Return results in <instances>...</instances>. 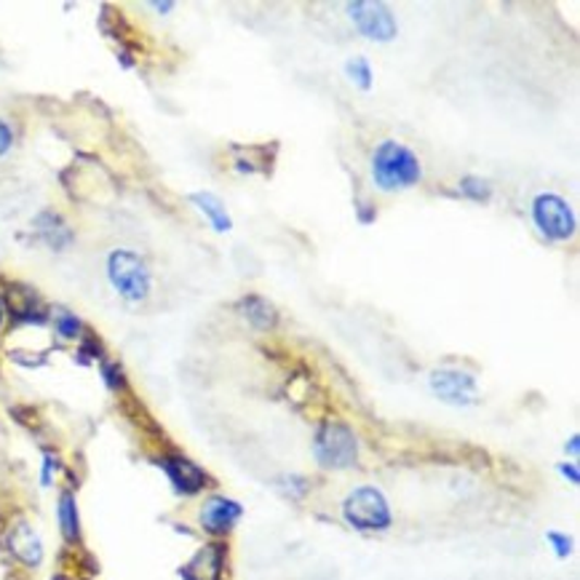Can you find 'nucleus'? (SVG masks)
Segmentation results:
<instances>
[{"label":"nucleus","mask_w":580,"mask_h":580,"mask_svg":"<svg viewBox=\"0 0 580 580\" xmlns=\"http://www.w3.org/2000/svg\"><path fill=\"white\" fill-rule=\"evenodd\" d=\"M423 180L420 158L398 139H383L372 153V183L383 193H402Z\"/></svg>","instance_id":"1"},{"label":"nucleus","mask_w":580,"mask_h":580,"mask_svg":"<svg viewBox=\"0 0 580 580\" xmlns=\"http://www.w3.org/2000/svg\"><path fill=\"white\" fill-rule=\"evenodd\" d=\"M359 436L343 420H324L316 428L313 458L324 471H350L359 466Z\"/></svg>","instance_id":"2"},{"label":"nucleus","mask_w":580,"mask_h":580,"mask_svg":"<svg viewBox=\"0 0 580 580\" xmlns=\"http://www.w3.org/2000/svg\"><path fill=\"white\" fill-rule=\"evenodd\" d=\"M108 281L126 303H145L153 292V271L134 249H113L108 255Z\"/></svg>","instance_id":"3"},{"label":"nucleus","mask_w":580,"mask_h":580,"mask_svg":"<svg viewBox=\"0 0 580 580\" xmlns=\"http://www.w3.org/2000/svg\"><path fill=\"white\" fill-rule=\"evenodd\" d=\"M340 514H343L345 525L356 532H385L394 525L388 497L374 484H361V488L350 490Z\"/></svg>","instance_id":"4"},{"label":"nucleus","mask_w":580,"mask_h":580,"mask_svg":"<svg viewBox=\"0 0 580 580\" xmlns=\"http://www.w3.org/2000/svg\"><path fill=\"white\" fill-rule=\"evenodd\" d=\"M532 222L548 242H570L578 231L576 212L556 193H541L532 201Z\"/></svg>","instance_id":"5"},{"label":"nucleus","mask_w":580,"mask_h":580,"mask_svg":"<svg viewBox=\"0 0 580 580\" xmlns=\"http://www.w3.org/2000/svg\"><path fill=\"white\" fill-rule=\"evenodd\" d=\"M348 16L365 38L378 40V44H388L398 35L396 16L385 3H372V0H356L348 3Z\"/></svg>","instance_id":"6"},{"label":"nucleus","mask_w":580,"mask_h":580,"mask_svg":"<svg viewBox=\"0 0 580 580\" xmlns=\"http://www.w3.org/2000/svg\"><path fill=\"white\" fill-rule=\"evenodd\" d=\"M3 546L22 567L35 570V567H40V562H44V541H40L33 521L25 517H14L5 525Z\"/></svg>","instance_id":"7"},{"label":"nucleus","mask_w":580,"mask_h":580,"mask_svg":"<svg viewBox=\"0 0 580 580\" xmlns=\"http://www.w3.org/2000/svg\"><path fill=\"white\" fill-rule=\"evenodd\" d=\"M433 396L442 398L444 404L453 407H471L477 402V378L460 369H436L428 378Z\"/></svg>","instance_id":"8"},{"label":"nucleus","mask_w":580,"mask_h":580,"mask_svg":"<svg viewBox=\"0 0 580 580\" xmlns=\"http://www.w3.org/2000/svg\"><path fill=\"white\" fill-rule=\"evenodd\" d=\"M244 517V506L233 497L212 495L203 501L201 511H198V525L203 532L214 538H225L236 530V525Z\"/></svg>","instance_id":"9"},{"label":"nucleus","mask_w":580,"mask_h":580,"mask_svg":"<svg viewBox=\"0 0 580 580\" xmlns=\"http://www.w3.org/2000/svg\"><path fill=\"white\" fill-rule=\"evenodd\" d=\"M158 466L166 473L177 495L190 497L209 488V473L185 455H163V458H158Z\"/></svg>","instance_id":"10"},{"label":"nucleus","mask_w":580,"mask_h":580,"mask_svg":"<svg viewBox=\"0 0 580 580\" xmlns=\"http://www.w3.org/2000/svg\"><path fill=\"white\" fill-rule=\"evenodd\" d=\"M222 562H225V548L222 546H207L193 556L190 565L185 567L183 576L187 580H220L222 578Z\"/></svg>","instance_id":"11"},{"label":"nucleus","mask_w":580,"mask_h":580,"mask_svg":"<svg viewBox=\"0 0 580 580\" xmlns=\"http://www.w3.org/2000/svg\"><path fill=\"white\" fill-rule=\"evenodd\" d=\"M238 313L260 332H271L273 326L279 324V313H275V308L260 295H246L244 300H238Z\"/></svg>","instance_id":"12"},{"label":"nucleus","mask_w":580,"mask_h":580,"mask_svg":"<svg viewBox=\"0 0 580 580\" xmlns=\"http://www.w3.org/2000/svg\"><path fill=\"white\" fill-rule=\"evenodd\" d=\"M57 519H60L62 538L67 543L81 541V514H78V501H75L73 490H62L60 503H57Z\"/></svg>","instance_id":"13"},{"label":"nucleus","mask_w":580,"mask_h":580,"mask_svg":"<svg viewBox=\"0 0 580 580\" xmlns=\"http://www.w3.org/2000/svg\"><path fill=\"white\" fill-rule=\"evenodd\" d=\"M190 203H196V209L212 222L217 233H227L233 227L231 214H227L225 203L214 196V193H190Z\"/></svg>","instance_id":"14"},{"label":"nucleus","mask_w":580,"mask_h":580,"mask_svg":"<svg viewBox=\"0 0 580 580\" xmlns=\"http://www.w3.org/2000/svg\"><path fill=\"white\" fill-rule=\"evenodd\" d=\"M35 225H38V233L44 236V242L51 246V249L62 251L64 246L73 242V233H70V227L64 225V220L60 214L54 212H44L35 220Z\"/></svg>","instance_id":"15"},{"label":"nucleus","mask_w":580,"mask_h":580,"mask_svg":"<svg viewBox=\"0 0 580 580\" xmlns=\"http://www.w3.org/2000/svg\"><path fill=\"white\" fill-rule=\"evenodd\" d=\"M54 330L62 340H81L84 337V321L75 313H70V310L60 308L54 313Z\"/></svg>","instance_id":"16"},{"label":"nucleus","mask_w":580,"mask_h":580,"mask_svg":"<svg viewBox=\"0 0 580 580\" xmlns=\"http://www.w3.org/2000/svg\"><path fill=\"white\" fill-rule=\"evenodd\" d=\"M345 75H348L359 89H372V64H369L367 57H354V60L345 62Z\"/></svg>","instance_id":"17"},{"label":"nucleus","mask_w":580,"mask_h":580,"mask_svg":"<svg viewBox=\"0 0 580 580\" xmlns=\"http://www.w3.org/2000/svg\"><path fill=\"white\" fill-rule=\"evenodd\" d=\"M102 378H104V385H108L110 391H126V372H123L121 365H115V361H102Z\"/></svg>","instance_id":"18"},{"label":"nucleus","mask_w":580,"mask_h":580,"mask_svg":"<svg viewBox=\"0 0 580 580\" xmlns=\"http://www.w3.org/2000/svg\"><path fill=\"white\" fill-rule=\"evenodd\" d=\"M460 190L466 193L468 198H473V201H490V196H492L490 183H484V180H479V177H462Z\"/></svg>","instance_id":"19"},{"label":"nucleus","mask_w":580,"mask_h":580,"mask_svg":"<svg viewBox=\"0 0 580 580\" xmlns=\"http://www.w3.org/2000/svg\"><path fill=\"white\" fill-rule=\"evenodd\" d=\"M546 541H548V546L554 548V554L559 556V559H567V556L572 554V538L565 535V532L551 530V532H546Z\"/></svg>","instance_id":"20"},{"label":"nucleus","mask_w":580,"mask_h":580,"mask_svg":"<svg viewBox=\"0 0 580 580\" xmlns=\"http://www.w3.org/2000/svg\"><path fill=\"white\" fill-rule=\"evenodd\" d=\"M57 468H60V458L54 453H44V471H40V484L44 488H51Z\"/></svg>","instance_id":"21"},{"label":"nucleus","mask_w":580,"mask_h":580,"mask_svg":"<svg viewBox=\"0 0 580 580\" xmlns=\"http://www.w3.org/2000/svg\"><path fill=\"white\" fill-rule=\"evenodd\" d=\"M11 145H14V132H11V126L0 119V158L11 150Z\"/></svg>","instance_id":"22"},{"label":"nucleus","mask_w":580,"mask_h":580,"mask_svg":"<svg viewBox=\"0 0 580 580\" xmlns=\"http://www.w3.org/2000/svg\"><path fill=\"white\" fill-rule=\"evenodd\" d=\"M559 473L567 479L570 484H580V471H578V462H559Z\"/></svg>","instance_id":"23"},{"label":"nucleus","mask_w":580,"mask_h":580,"mask_svg":"<svg viewBox=\"0 0 580 580\" xmlns=\"http://www.w3.org/2000/svg\"><path fill=\"white\" fill-rule=\"evenodd\" d=\"M565 453H570L572 458H578V453H580V436H578V433H572L570 444H567V447H565Z\"/></svg>","instance_id":"24"},{"label":"nucleus","mask_w":580,"mask_h":580,"mask_svg":"<svg viewBox=\"0 0 580 580\" xmlns=\"http://www.w3.org/2000/svg\"><path fill=\"white\" fill-rule=\"evenodd\" d=\"M3 321H5V300L0 297V326H3Z\"/></svg>","instance_id":"25"}]
</instances>
